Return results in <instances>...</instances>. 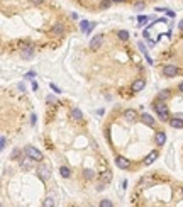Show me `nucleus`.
Segmentation results:
<instances>
[{
    "label": "nucleus",
    "instance_id": "nucleus-1",
    "mask_svg": "<svg viewBox=\"0 0 183 207\" xmlns=\"http://www.w3.org/2000/svg\"><path fill=\"white\" fill-rule=\"evenodd\" d=\"M154 110H156V114H158V117L161 119L163 122H168L170 121V114H168V105L164 104L163 100H159L156 105H154Z\"/></svg>",
    "mask_w": 183,
    "mask_h": 207
},
{
    "label": "nucleus",
    "instance_id": "nucleus-2",
    "mask_svg": "<svg viewBox=\"0 0 183 207\" xmlns=\"http://www.w3.org/2000/svg\"><path fill=\"white\" fill-rule=\"evenodd\" d=\"M36 173L39 175V178H41V180H44V182H46V180L51 177V168L41 163V165L38 167V170H36Z\"/></svg>",
    "mask_w": 183,
    "mask_h": 207
},
{
    "label": "nucleus",
    "instance_id": "nucleus-3",
    "mask_svg": "<svg viewBox=\"0 0 183 207\" xmlns=\"http://www.w3.org/2000/svg\"><path fill=\"white\" fill-rule=\"evenodd\" d=\"M26 155H29L32 160H36V161H42V153L39 151V149L32 148V146H27L26 148Z\"/></svg>",
    "mask_w": 183,
    "mask_h": 207
},
{
    "label": "nucleus",
    "instance_id": "nucleus-4",
    "mask_svg": "<svg viewBox=\"0 0 183 207\" xmlns=\"http://www.w3.org/2000/svg\"><path fill=\"white\" fill-rule=\"evenodd\" d=\"M102 43H104V36H102V34H97V36H93V39L90 41V49L97 51L100 46H102Z\"/></svg>",
    "mask_w": 183,
    "mask_h": 207
},
{
    "label": "nucleus",
    "instance_id": "nucleus-5",
    "mask_svg": "<svg viewBox=\"0 0 183 207\" xmlns=\"http://www.w3.org/2000/svg\"><path fill=\"white\" fill-rule=\"evenodd\" d=\"M22 46V51H20V54H22V58L24 59H31L32 56H34V48L32 46H29V44H20Z\"/></svg>",
    "mask_w": 183,
    "mask_h": 207
},
{
    "label": "nucleus",
    "instance_id": "nucleus-6",
    "mask_svg": "<svg viewBox=\"0 0 183 207\" xmlns=\"http://www.w3.org/2000/svg\"><path fill=\"white\" fill-rule=\"evenodd\" d=\"M163 75L164 77H168V78L176 77V75H178V68H176L175 65H166V66L163 68Z\"/></svg>",
    "mask_w": 183,
    "mask_h": 207
},
{
    "label": "nucleus",
    "instance_id": "nucleus-7",
    "mask_svg": "<svg viewBox=\"0 0 183 207\" xmlns=\"http://www.w3.org/2000/svg\"><path fill=\"white\" fill-rule=\"evenodd\" d=\"M116 165L120 168V170H127V168L131 167V161H129L127 158H124V156H117L116 158Z\"/></svg>",
    "mask_w": 183,
    "mask_h": 207
},
{
    "label": "nucleus",
    "instance_id": "nucleus-8",
    "mask_svg": "<svg viewBox=\"0 0 183 207\" xmlns=\"http://www.w3.org/2000/svg\"><path fill=\"white\" fill-rule=\"evenodd\" d=\"M144 85H146L144 78H137L134 83H132V87H131V89H132V92H141V90L144 89Z\"/></svg>",
    "mask_w": 183,
    "mask_h": 207
},
{
    "label": "nucleus",
    "instance_id": "nucleus-9",
    "mask_svg": "<svg viewBox=\"0 0 183 207\" xmlns=\"http://www.w3.org/2000/svg\"><path fill=\"white\" fill-rule=\"evenodd\" d=\"M32 161H34V160H32V158L27 155V156L24 158V160L20 158V167L24 168V170H31V167H32Z\"/></svg>",
    "mask_w": 183,
    "mask_h": 207
},
{
    "label": "nucleus",
    "instance_id": "nucleus-10",
    "mask_svg": "<svg viewBox=\"0 0 183 207\" xmlns=\"http://www.w3.org/2000/svg\"><path fill=\"white\" fill-rule=\"evenodd\" d=\"M124 117L127 119V121H131V122H132V121H136V119H137V112H136V110H132V109H127V110L124 112Z\"/></svg>",
    "mask_w": 183,
    "mask_h": 207
},
{
    "label": "nucleus",
    "instance_id": "nucleus-11",
    "mask_svg": "<svg viewBox=\"0 0 183 207\" xmlns=\"http://www.w3.org/2000/svg\"><path fill=\"white\" fill-rule=\"evenodd\" d=\"M63 31H65L63 24H61V22H58V24H54V27L51 29V32H53L54 36H61V34H63Z\"/></svg>",
    "mask_w": 183,
    "mask_h": 207
},
{
    "label": "nucleus",
    "instance_id": "nucleus-12",
    "mask_svg": "<svg viewBox=\"0 0 183 207\" xmlns=\"http://www.w3.org/2000/svg\"><path fill=\"white\" fill-rule=\"evenodd\" d=\"M156 158H158V151H151V153L144 158V165H151Z\"/></svg>",
    "mask_w": 183,
    "mask_h": 207
},
{
    "label": "nucleus",
    "instance_id": "nucleus-13",
    "mask_svg": "<svg viewBox=\"0 0 183 207\" xmlns=\"http://www.w3.org/2000/svg\"><path fill=\"white\" fill-rule=\"evenodd\" d=\"M170 124H171V128H175V129H180V128H183V119H180V117H175V119H171V121H170Z\"/></svg>",
    "mask_w": 183,
    "mask_h": 207
},
{
    "label": "nucleus",
    "instance_id": "nucleus-14",
    "mask_svg": "<svg viewBox=\"0 0 183 207\" xmlns=\"http://www.w3.org/2000/svg\"><path fill=\"white\" fill-rule=\"evenodd\" d=\"M164 143H166V134L164 132H158L156 134V144L158 146H163Z\"/></svg>",
    "mask_w": 183,
    "mask_h": 207
},
{
    "label": "nucleus",
    "instance_id": "nucleus-15",
    "mask_svg": "<svg viewBox=\"0 0 183 207\" xmlns=\"http://www.w3.org/2000/svg\"><path fill=\"white\" fill-rule=\"evenodd\" d=\"M141 121L144 122L146 126H153V124H154V119L151 117L149 114H143V116H141Z\"/></svg>",
    "mask_w": 183,
    "mask_h": 207
},
{
    "label": "nucleus",
    "instance_id": "nucleus-16",
    "mask_svg": "<svg viewBox=\"0 0 183 207\" xmlns=\"http://www.w3.org/2000/svg\"><path fill=\"white\" fill-rule=\"evenodd\" d=\"M71 117L75 119V121H81V119H83V114H81L80 109H71Z\"/></svg>",
    "mask_w": 183,
    "mask_h": 207
},
{
    "label": "nucleus",
    "instance_id": "nucleus-17",
    "mask_svg": "<svg viewBox=\"0 0 183 207\" xmlns=\"http://www.w3.org/2000/svg\"><path fill=\"white\" fill-rule=\"evenodd\" d=\"M59 173H61V177L63 178H70V175H71V171H70V168L68 167H61L59 168Z\"/></svg>",
    "mask_w": 183,
    "mask_h": 207
},
{
    "label": "nucleus",
    "instance_id": "nucleus-18",
    "mask_svg": "<svg viewBox=\"0 0 183 207\" xmlns=\"http://www.w3.org/2000/svg\"><path fill=\"white\" fill-rule=\"evenodd\" d=\"M110 180H112V171H109V170H107L105 173L102 175V183H109Z\"/></svg>",
    "mask_w": 183,
    "mask_h": 207
},
{
    "label": "nucleus",
    "instance_id": "nucleus-19",
    "mask_svg": "<svg viewBox=\"0 0 183 207\" xmlns=\"http://www.w3.org/2000/svg\"><path fill=\"white\" fill-rule=\"evenodd\" d=\"M117 36H119V39L120 41H127L129 39V32H127V31H119V32H117Z\"/></svg>",
    "mask_w": 183,
    "mask_h": 207
},
{
    "label": "nucleus",
    "instance_id": "nucleus-20",
    "mask_svg": "<svg viewBox=\"0 0 183 207\" xmlns=\"http://www.w3.org/2000/svg\"><path fill=\"white\" fill-rule=\"evenodd\" d=\"M168 97H170V90H163L158 93V100H166Z\"/></svg>",
    "mask_w": 183,
    "mask_h": 207
},
{
    "label": "nucleus",
    "instance_id": "nucleus-21",
    "mask_svg": "<svg viewBox=\"0 0 183 207\" xmlns=\"http://www.w3.org/2000/svg\"><path fill=\"white\" fill-rule=\"evenodd\" d=\"M83 173H85V178H90V180H92V178L95 177V173H93V170H85V171H83Z\"/></svg>",
    "mask_w": 183,
    "mask_h": 207
},
{
    "label": "nucleus",
    "instance_id": "nucleus-22",
    "mask_svg": "<svg viewBox=\"0 0 183 207\" xmlns=\"http://www.w3.org/2000/svg\"><path fill=\"white\" fill-rule=\"evenodd\" d=\"M110 3H114V2H112V0H105V2H102V3H100V9H109Z\"/></svg>",
    "mask_w": 183,
    "mask_h": 207
},
{
    "label": "nucleus",
    "instance_id": "nucleus-23",
    "mask_svg": "<svg viewBox=\"0 0 183 207\" xmlns=\"http://www.w3.org/2000/svg\"><path fill=\"white\" fill-rule=\"evenodd\" d=\"M100 207H112V202H110V200H107V199H104V200L100 202Z\"/></svg>",
    "mask_w": 183,
    "mask_h": 207
},
{
    "label": "nucleus",
    "instance_id": "nucleus-24",
    "mask_svg": "<svg viewBox=\"0 0 183 207\" xmlns=\"http://www.w3.org/2000/svg\"><path fill=\"white\" fill-rule=\"evenodd\" d=\"M88 26H90V24H88L87 20H81V24H80V27H81V31H85V32H87Z\"/></svg>",
    "mask_w": 183,
    "mask_h": 207
},
{
    "label": "nucleus",
    "instance_id": "nucleus-25",
    "mask_svg": "<svg viewBox=\"0 0 183 207\" xmlns=\"http://www.w3.org/2000/svg\"><path fill=\"white\" fill-rule=\"evenodd\" d=\"M144 7H146L144 2H137V3H136V10H143Z\"/></svg>",
    "mask_w": 183,
    "mask_h": 207
},
{
    "label": "nucleus",
    "instance_id": "nucleus-26",
    "mask_svg": "<svg viewBox=\"0 0 183 207\" xmlns=\"http://www.w3.org/2000/svg\"><path fill=\"white\" fill-rule=\"evenodd\" d=\"M95 26H97L95 22H90V26H88V29H87V34H90V31L95 29Z\"/></svg>",
    "mask_w": 183,
    "mask_h": 207
},
{
    "label": "nucleus",
    "instance_id": "nucleus-27",
    "mask_svg": "<svg viewBox=\"0 0 183 207\" xmlns=\"http://www.w3.org/2000/svg\"><path fill=\"white\" fill-rule=\"evenodd\" d=\"M49 206H54V202H53L51 199H48V200L44 202V207H49Z\"/></svg>",
    "mask_w": 183,
    "mask_h": 207
},
{
    "label": "nucleus",
    "instance_id": "nucleus-28",
    "mask_svg": "<svg viewBox=\"0 0 183 207\" xmlns=\"http://www.w3.org/2000/svg\"><path fill=\"white\" fill-rule=\"evenodd\" d=\"M48 102H51V104H56V99H54V97H53V95H48Z\"/></svg>",
    "mask_w": 183,
    "mask_h": 207
},
{
    "label": "nucleus",
    "instance_id": "nucleus-29",
    "mask_svg": "<svg viewBox=\"0 0 183 207\" xmlns=\"http://www.w3.org/2000/svg\"><path fill=\"white\" fill-rule=\"evenodd\" d=\"M0 144H2L0 148L3 149V148H5V144H7V139H5V138H2V141H0Z\"/></svg>",
    "mask_w": 183,
    "mask_h": 207
},
{
    "label": "nucleus",
    "instance_id": "nucleus-30",
    "mask_svg": "<svg viewBox=\"0 0 183 207\" xmlns=\"http://www.w3.org/2000/svg\"><path fill=\"white\" fill-rule=\"evenodd\" d=\"M139 49H141V51L146 54V48H144V44H143V43H139Z\"/></svg>",
    "mask_w": 183,
    "mask_h": 207
},
{
    "label": "nucleus",
    "instance_id": "nucleus-31",
    "mask_svg": "<svg viewBox=\"0 0 183 207\" xmlns=\"http://www.w3.org/2000/svg\"><path fill=\"white\" fill-rule=\"evenodd\" d=\"M146 20H148V17H143V15H141V17H139V22H141V24H144Z\"/></svg>",
    "mask_w": 183,
    "mask_h": 207
},
{
    "label": "nucleus",
    "instance_id": "nucleus-32",
    "mask_svg": "<svg viewBox=\"0 0 183 207\" xmlns=\"http://www.w3.org/2000/svg\"><path fill=\"white\" fill-rule=\"evenodd\" d=\"M166 14H168L170 17H175V12H171V10H168V9H166Z\"/></svg>",
    "mask_w": 183,
    "mask_h": 207
},
{
    "label": "nucleus",
    "instance_id": "nucleus-33",
    "mask_svg": "<svg viewBox=\"0 0 183 207\" xmlns=\"http://www.w3.org/2000/svg\"><path fill=\"white\" fill-rule=\"evenodd\" d=\"M114 3H124V2H127V0H112Z\"/></svg>",
    "mask_w": 183,
    "mask_h": 207
},
{
    "label": "nucleus",
    "instance_id": "nucleus-34",
    "mask_svg": "<svg viewBox=\"0 0 183 207\" xmlns=\"http://www.w3.org/2000/svg\"><path fill=\"white\" fill-rule=\"evenodd\" d=\"M31 2H32V3H36V5H39V3H41L42 0H31Z\"/></svg>",
    "mask_w": 183,
    "mask_h": 207
},
{
    "label": "nucleus",
    "instance_id": "nucleus-35",
    "mask_svg": "<svg viewBox=\"0 0 183 207\" xmlns=\"http://www.w3.org/2000/svg\"><path fill=\"white\" fill-rule=\"evenodd\" d=\"M178 27H180V31H183V20H180V24H178Z\"/></svg>",
    "mask_w": 183,
    "mask_h": 207
},
{
    "label": "nucleus",
    "instance_id": "nucleus-36",
    "mask_svg": "<svg viewBox=\"0 0 183 207\" xmlns=\"http://www.w3.org/2000/svg\"><path fill=\"white\" fill-rule=\"evenodd\" d=\"M178 89H180V90H182V92H183V82H182V83H180V85H178Z\"/></svg>",
    "mask_w": 183,
    "mask_h": 207
},
{
    "label": "nucleus",
    "instance_id": "nucleus-37",
    "mask_svg": "<svg viewBox=\"0 0 183 207\" xmlns=\"http://www.w3.org/2000/svg\"><path fill=\"white\" fill-rule=\"evenodd\" d=\"M182 192H183V188H182Z\"/></svg>",
    "mask_w": 183,
    "mask_h": 207
}]
</instances>
